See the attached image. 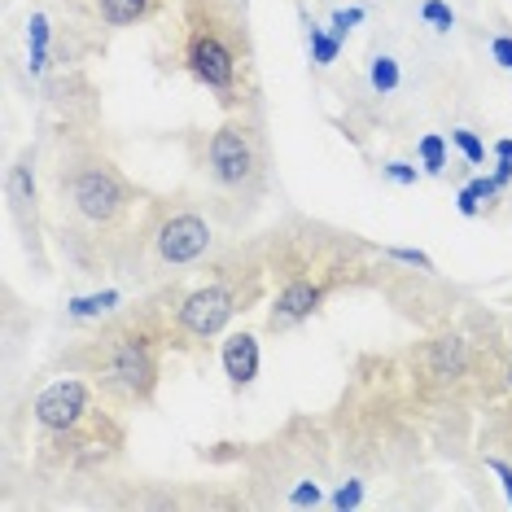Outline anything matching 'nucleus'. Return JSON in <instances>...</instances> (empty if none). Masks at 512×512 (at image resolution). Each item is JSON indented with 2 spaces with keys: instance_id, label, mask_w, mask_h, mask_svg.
<instances>
[{
  "instance_id": "1",
  "label": "nucleus",
  "mask_w": 512,
  "mask_h": 512,
  "mask_svg": "<svg viewBox=\"0 0 512 512\" xmlns=\"http://www.w3.org/2000/svg\"><path fill=\"white\" fill-rule=\"evenodd\" d=\"M44 154V219L57 254L84 281H114L154 189L119 167L101 123H53Z\"/></svg>"
},
{
  "instance_id": "21",
  "label": "nucleus",
  "mask_w": 512,
  "mask_h": 512,
  "mask_svg": "<svg viewBox=\"0 0 512 512\" xmlns=\"http://www.w3.org/2000/svg\"><path fill=\"white\" fill-rule=\"evenodd\" d=\"M469 189L477 193V202H482V211H495V206H499V202H504V197L512 193V184H504V180H499L495 171H491V176H473V180H469Z\"/></svg>"
},
{
  "instance_id": "6",
  "label": "nucleus",
  "mask_w": 512,
  "mask_h": 512,
  "mask_svg": "<svg viewBox=\"0 0 512 512\" xmlns=\"http://www.w3.org/2000/svg\"><path fill=\"white\" fill-rule=\"evenodd\" d=\"M272 289L267 276V250L259 237H228L211 259L202 263V276L180 281L176 307H171V351L176 355H211L224 333L246 311H254Z\"/></svg>"
},
{
  "instance_id": "3",
  "label": "nucleus",
  "mask_w": 512,
  "mask_h": 512,
  "mask_svg": "<svg viewBox=\"0 0 512 512\" xmlns=\"http://www.w3.org/2000/svg\"><path fill=\"white\" fill-rule=\"evenodd\" d=\"M154 27L162 75H189L224 114H263L250 0H167Z\"/></svg>"
},
{
  "instance_id": "8",
  "label": "nucleus",
  "mask_w": 512,
  "mask_h": 512,
  "mask_svg": "<svg viewBox=\"0 0 512 512\" xmlns=\"http://www.w3.org/2000/svg\"><path fill=\"white\" fill-rule=\"evenodd\" d=\"M189 171L228 232H241L272 193V141L263 114H224L211 132H189Z\"/></svg>"
},
{
  "instance_id": "10",
  "label": "nucleus",
  "mask_w": 512,
  "mask_h": 512,
  "mask_svg": "<svg viewBox=\"0 0 512 512\" xmlns=\"http://www.w3.org/2000/svg\"><path fill=\"white\" fill-rule=\"evenodd\" d=\"M162 14H167V0H53V71H79V62L106 53L114 36L132 27H154Z\"/></svg>"
},
{
  "instance_id": "23",
  "label": "nucleus",
  "mask_w": 512,
  "mask_h": 512,
  "mask_svg": "<svg viewBox=\"0 0 512 512\" xmlns=\"http://www.w3.org/2000/svg\"><path fill=\"white\" fill-rule=\"evenodd\" d=\"M386 259H394V263H403V267H421V272H438V263L429 259L425 250H412V246H377Z\"/></svg>"
},
{
  "instance_id": "17",
  "label": "nucleus",
  "mask_w": 512,
  "mask_h": 512,
  "mask_svg": "<svg viewBox=\"0 0 512 512\" xmlns=\"http://www.w3.org/2000/svg\"><path fill=\"white\" fill-rule=\"evenodd\" d=\"M416 162H421V171L425 176H447V167H451V141L442 132H425L421 141H416Z\"/></svg>"
},
{
  "instance_id": "16",
  "label": "nucleus",
  "mask_w": 512,
  "mask_h": 512,
  "mask_svg": "<svg viewBox=\"0 0 512 512\" xmlns=\"http://www.w3.org/2000/svg\"><path fill=\"white\" fill-rule=\"evenodd\" d=\"M302 40H307V57H311V66H316V71H329V66L337 62V53H342V40H337L329 27L311 22L307 14H302Z\"/></svg>"
},
{
  "instance_id": "2",
  "label": "nucleus",
  "mask_w": 512,
  "mask_h": 512,
  "mask_svg": "<svg viewBox=\"0 0 512 512\" xmlns=\"http://www.w3.org/2000/svg\"><path fill=\"white\" fill-rule=\"evenodd\" d=\"M272 302H267V337H285L311 316H320L337 294L377 285V241H364L346 228H333L311 215H285L263 232Z\"/></svg>"
},
{
  "instance_id": "24",
  "label": "nucleus",
  "mask_w": 512,
  "mask_h": 512,
  "mask_svg": "<svg viewBox=\"0 0 512 512\" xmlns=\"http://www.w3.org/2000/svg\"><path fill=\"white\" fill-rule=\"evenodd\" d=\"M359 22H364V9H359V5H351V9H333V14H329V31L346 44V36H351Z\"/></svg>"
},
{
  "instance_id": "25",
  "label": "nucleus",
  "mask_w": 512,
  "mask_h": 512,
  "mask_svg": "<svg viewBox=\"0 0 512 512\" xmlns=\"http://www.w3.org/2000/svg\"><path fill=\"white\" fill-rule=\"evenodd\" d=\"M486 49H491V62L499 66V71L512 75V36H508V31H495V36L486 40Z\"/></svg>"
},
{
  "instance_id": "28",
  "label": "nucleus",
  "mask_w": 512,
  "mask_h": 512,
  "mask_svg": "<svg viewBox=\"0 0 512 512\" xmlns=\"http://www.w3.org/2000/svg\"><path fill=\"white\" fill-rule=\"evenodd\" d=\"M491 154H495V167H512V136L495 141V145H491Z\"/></svg>"
},
{
  "instance_id": "20",
  "label": "nucleus",
  "mask_w": 512,
  "mask_h": 512,
  "mask_svg": "<svg viewBox=\"0 0 512 512\" xmlns=\"http://www.w3.org/2000/svg\"><path fill=\"white\" fill-rule=\"evenodd\" d=\"M416 18L425 22L429 31H438V36H451L456 31V9L447 5V0H421V9H416Z\"/></svg>"
},
{
  "instance_id": "22",
  "label": "nucleus",
  "mask_w": 512,
  "mask_h": 512,
  "mask_svg": "<svg viewBox=\"0 0 512 512\" xmlns=\"http://www.w3.org/2000/svg\"><path fill=\"white\" fill-rule=\"evenodd\" d=\"M381 180H390V184H399V189H412V184H421V162H403V158H386L381 162Z\"/></svg>"
},
{
  "instance_id": "14",
  "label": "nucleus",
  "mask_w": 512,
  "mask_h": 512,
  "mask_svg": "<svg viewBox=\"0 0 512 512\" xmlns=\"http://www.w3.org/2000/svg\"><path fill=\"white\" fill-rule=\"evenodd\" d=\"M364 88L377 106H390V101L403 92V62L390 49H372L368 62H364Z\"/></svg>"
},
{
  "instance_id": "5",
  "label": "nucleus",
  "mask_w": 512,
  "mask_h": 512,
  "mask_svg": "<svg viewBox=\"0 0 512 512\" xmlns=\"http://www.w3.org/2000/svg\"><path fill=\"white\" fill-rule=\"evenodd\" d=\"M36 429V469L49 477L88 482L110 473L123 460L127 421L106 394L79 372H62L44 386L27 407Z\"/></svg>"
},
{
  "instance_id": "19",
  "label": "nucleus",
  "mask_w": 512,
  "mask_h": 512,
  "mask_svg": "<svg viewBox=\"0 0 512 512\" xmlns=\"http://www.w3.org/2000/svg\"><path fill=\"white\" fill-rule=\"evenodd\" d=\"M451 149L464 158V167H486V141L473 132V127H451Z\"/></svg>"
},
{
  "instance_id": "27",
  "label": "nucleus",
  "mask_w": 512,
  "mask_h": 512,
  "mask_svg": "<svg viewBox=\"0 0 512 512\" xmlns=\"http://www.w3.org/2000/svg\"><path fill=\"white\" fill-rule=\"evenodd\" d=\"M456 211H460L464 219H477V215H486V211H482V202H477V193L469 189V184H460V193H456Z\"/></svg>"
},
{
  "instance_id": "13",
  "label": "nucleus",
  "mask_w": 512,
  "mask_h": 512,
  "mask_svg": "<svg viewBox=\"0 0 512 512\" xmlns=\"http://www.w3.org/2000/svg\"><path fill=\"white\" fill-rule=\"evenodd\" d=\"M219 364H224V377L232 394H246L254 381H259V337H254L250 329H228L224 342H219Z\"/></svg>"
},
{
  "instance_id": "9",
  "label": "nucleus",
  "mask_w": 512,
  "mask_h": 512,
  "mask_svg": "<svg viewBox=\"0 0 512 512\" xmlns=\"http://www.w3.org/2000/svg\"><path fill=\"white\" fill-rule=\"evenodd\" d=\"M206 460L237 464L246 473L250 508H320L329 504L324 486L333 477L337 451L329 421L289 416L272 438L246 442L237 451H202Z\"/></svg>"
},
{
  "instance_id": "11",
  "label": "nucleus",
  "mask_w": 512,
  "mask_h": 512,
  "mask_svg": "<svg viewBox=\"0 0 512 512\" xmlns=\"http://www.w3.org/2000/svg\"><path fill=\"white\" fill-rule=\"evenodd\" d=\"M381 254V250H377ZM377 294H386V302L399 311L403 320H412L421 333H434L442 324L456 320L464 294L456 285H447L438 272H421V267H403L381 254V267H377Z\"/></svg>"
},
{
  "instance_id": "18",
  "label": "nucleus",
  "mask_w": 512,
  "mask_h": 512,
  "mask_svg": "<svg viewBox=\"0 0 512 512\" xmlns=\"http://www.w3.org/2000/svg\"><path fill=\"white\" fill-rule=\"evenodd\" d=\"M364 504H368V477L346 469V473H342V482H337L333 491H329V508L346 512V508H364Z\"/></svg>"
},
{
  "instance_id": "7",
  "label": "nucleus",
  "mask_w": 512,
  "mask_h": 512,
  "mask_svg": "<svg viewBox=\"0 0 512 512\" xmlns=\"http://www.w3.org/2000/svg\"><path fill=\"white\" fill-rule=\"evenodd\" d=\"M224 232V219L215 215V206L206 202L197 184L154 193L136 219V232L127 241L114 281L127 285L132 294L180 281L224 246Z\"/></svg>"
},
{
  "instance_id": "4",
  "label": "nucleus",
  "mask_w": 512,
  "mask_h": 512,
  "mask_svg": "<svg viewBox=\"0 0 512 512\" xmlns=\"http://www.w3.org/2000/svg\"><path fill=\"white\" fill-rule=\"evenodd\" d=\"M180 281L132 294V302H123L114 316L97 320L84 337L66 342L53 355V368L88 377L123 416L154 407L162 359L171 351V307H176Z\"/></svg>"
},
{
  "instance_id": "12",
  "label": "nucleus",
  "mask_w": 512,
  "mask_h": 512,
  "mask_svg": "<svg viewBox=\"0 0 512 512\" xmlns=\"http://www.w3.org/2000/svg\"><path fill=\"white\" fill-rule=\"evenodd\" d=\"M40 145H27L22 154L9 162L5 176V202H9V219L22 232V246H27L31 263L40 272H49L44 259V237H49V219H44V193H40Z\"/></svg>"
},
{
  "instance_id": "15",
  "label": "nucleus",
  "mask_w": 512,
  "mask_h": 512,
  "mask_svg": "<svg viewBox=\"0 0 512 512\" xmlns=\"http://www.w3.org/2000/svg\"><path fill=\"white\" fill-rule=\"evenodd\" d=\"M127 294H132V289L127 285H97L92 289V294H75V298H66V320H106V316H114V311L123 307L127 302Z\"/></svg>"
},
{
  "instance_id": "26",
  "label": "nucleus",
  "mask_w": 512,
  "mask_h": 512,
  "mask_svg": "<svg viewBox=\"0 0 512 512\" xmlns=\"http://www.w3.org/2000/svg\"><path fill=\"white\" fill-rule=\"evenodd\" d=\"M482 464L499 477V482H504V495H508V504H512V460L499 456V451H482Z\"/></svg>"
}]
</instances>
